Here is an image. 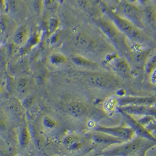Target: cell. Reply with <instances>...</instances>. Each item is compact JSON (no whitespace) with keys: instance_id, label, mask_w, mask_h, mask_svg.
<instances>
[{"instance_id":"ac0fdd59","label":"cell","mask_w":156,"mask_h":156,"mask_svg":"<svg viewBox=\"0 0 156 156\" xmlns=\"http://www.w3.org/2000/svg\"><path fill=\"white\" fill-rule=\"evenodd\" d=\"M51 63L56 65L63 64L67 61V57L64 55L60 53H55L50 57Z\"/></svg>"},{"instance_id":"6da1fadb","label":"cell","mask_w":156,"mask_h":156,"mask_svg":"<svg viewBox=\"0 0 156 156\" xmlns=\"http://www.w3.org/2000/svg\"><path fill=\"white\" fill-rule=\"evenodd\" d=\"M155 146L156 142L137 136L131 140L107 150L103 154L108 156H145L146 152Z\"/></svg>"},{"instance_id":"9c48e42d","label":"cell","mask_w":156,"mask_h":156,"mask_svg":"<svg viewBox=\"0 0 156 156\" xmlns=\"http://www.w3.org/2000/svg\"><path fill=\"white\" fill-rule=\"evenodd\" d=\"M68 112L74 117H82L88 113V108L80 101H73L67 105Z\"/></svg>"},{"instance_id":"8fae6325","label":"cell","mask_w":156,"mask_h":156,"mask_svg":"<svg viewBox=\"0 0 156 156\" xmlns=\"http://www.w3.org/2000/svg\"><path fill=\"white\" fill-rule=\"evenodd\" d=\"M16 89L19 94L25 95L28 93L30 88V80L26 77L19 78L16 83Z\"/></svg>"},{"instance_id":"30bf717a","label":"cell","mask_w":156,"mask_h":156,"mask_svg":"<svg viewBox=\"0 0 156 156\" xmlns=\"http://www.w3.org/2000/svg\"><path fill=\"white\" fill-rule=\"evenodd\" d=\"M149 54V51L140 50L131 52L130 57L134 64L141 67L146 62Z\"/></svg>"},{"instance_id":"7c38bea8","label":"cell","mask_w":156,"mask_h":156,"mask_svg":"<svg viewBox=\"0 0 156 156\" xmlns=\"http://www.w3.org/2000/svg\"><path fill=\"white\" fill-rule=\"evenodd\" d=\"M28 29L25 27L18 29L15 34L14 41L15 44L21 45L27 42L28 39Z\"/></svg>"},{"instance_id":"e0dca14e","label":"cell","mask_w":156,"mask_h":156,"mask_svg":"<svg viewBox=\"0 0 156 156\" xmlns=\"http://www.w3.org/2000/svg\"><path fill=\"white\" fill-rule=\"evenodd\" d=\"M30 134L28 126H23L22 128L19 136V141L20 144L22 147H25L28 145L29 143L30 142Z\"/></svg>"},{"instance_id":"9a60e30c","label":"cell","mask_w":156,"mask_h":156,"mask_svg":"<svg viewBox=\"0 0 156 156\" xmlns=\"http://www.w3.org/2000/svg\"><path fill=\"white\" fill-rule=\"evenodd\" d=\"M64 143L67 147L73 150L80 148L81 144L80 137L75 135H69L66 136L64 139Z\"/></svg>"},{"instance_id":"52a82bcc","label":"cell","mask_w":156,"mask_h":156,"mask_svg":"<svg viewBox=\"0 0 156 156\" xmlns=\"http://www.w3.org/2000/svg\"><path fill=\"white\" fill-rule=\"evenodd\" d=\"M119 110L122 112L130 115H156V109L151 108L147 105H126L119 107Z\"/></svg>"},{"instance_id":"ba28073f","label":"cell","mask_w":156,"mask_h":156,"mask_svg":"<svg viewBox=\"0 0 156 156\" xmlns=\"http://www.w3.org/2000/svg\"><path fill=\"white\" fill-rule=\"evenodd\" d=\"M114 70L117 74L125 78L132 77V67L128 61L123 58L117 59L113 64Z\"/></svg>"},{"instance_id":"2e32d148","label":"cell","mask_w":156,"mask_h":156,"mask_svg":"<svg viewBox=\"0 0 156 156\" xmlns=\"http://www.w3.org/2000/svg\"><path fill=\"white\" fill-rule=\"evenodd\" d=\"M72 60L78 66L90 69H94L97 67V64L95 62L81 56H74L72 58Z\"/></svg>"},{"instance_id":"3957f363","label":"cell","mask_w":156,"mask_h":156,"mask_svg":"<svg viewBox=\"0 0 156 156\" xmlns=\"http://www.w3.org/2000/svg\"><path fill=\"white\" fill-rule=\"evenodd\" d=\"M94 131L105 133L119 138L124 142H128L135 138L136 132L130 126H119L116 127H107L102 125H97L94 129Z\"/></svg>"},{"instance_id":"5bb4252c","label":"cell","mask_w":156,"mask_h":156,"mask_svg":"<svg viewBox=\"0 0 156 156\" xmlns=\"http://www.w3.org/2000/svg\"><path fill=\"white\" fill-rule=\"evenodd\" d=\"M8 111L14 115L21 114L22 111V104L21 102L16 98L9 99L7 104Z\"/></svg>"},{"instance_id":"d6986e66","label":"cell","mask_w":156,"mask_h":156,"mask_svg":"<svg viewBox=\"0 0 156 156\" xmlns=\"http://www.w3.org/2000/svg\"><path fill=\"white\" fill-rule=\"evenodd\" d=\"M43 124L45 128L48 129H54L57 126V122L56 120L49 116H46L43 118Z\"/></svg>"},{"instance_id":"5b68a950","label":"cell","mask_w":156,"mask_h":156,"mask_svg":"<svg viewBox=\"0 0 156 156\" xmlns=\"http://www.w3.org/2000/svg\"><path fill=\"white\" fill-rule=\"evenodd\" d=\"M87 136L91 139V141L97 144L107 146H112L116 144L119 145L125 142L111 135L94 130V132L89 133L87 135Z\"/></svg>"},{"instance_id":"7a4b0ae2","label":"cell","mask_w":156,"mask_h":156,"mask_svg":"<svg viewBox=\"0 0 156 156\" xmlns=\"http://www.w3.org/2000/svg\"><path fill=\"white\" fill-rule=\"evenodd\" d=\"M85 77L92 86L104 90L116 89L121 84L118 76L109 72L92 71L87 73Z\"/></svg>"},{"instance_id":"8992f818","label":"cell","mask_w":156,"mask_h":156,"mask_svg":"<svg viewBox=\"0 0 156 156\" xmlns=\"http://www.w3.org/2000/svg\"><path fill=\"white\" fill-rule=\"evenodd\" d=\"M117 101L119 107L131 105L151 106L156 102V97H124L118 98Z\"/></svg>"},{"instance_id":"4fadbf2b","label":"cell","mask_w":156,"mask_h":156,"mask_svg":"<svg viewBox=\"0 0 156 156\" xmlns=\"http://www.w3.org/2000/svg\"><path fill=\"white\" fill-rule=\"evenodd\" d=\"M99 27L102 32L106 35L111 39L115 38L118 34L117 29L112 25L107 22L102 21L99 22Z\"/></svg>"},{"instance_id":"277c9868","label":"cell","mask_w":156,"mask_h":156,"mask_svg":"<svg viewBox=\"0 0 156 156\" xmlns=\"http://www.w3.org/2000/svg\"><path fill=\"white\" fill-rule=\"evenodd\" d=\"M114 20L117 27L133 40L140 42L143 41V36L141 32L131 23L119 18H116Z\"/></svg>"}]
</instances>
